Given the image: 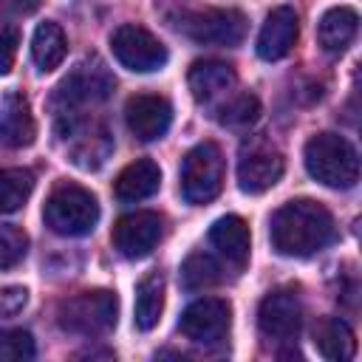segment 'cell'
Here are the masks:
<instances>
[{"instance_id":"6da1fadb","label":"cell","mask_w":362,"mask_h":362,"mask_svg":"<svg viewBox=\"0 0 362 362\" xmlns=\"http://www.w3.org/2000/svg\"><path fill=\"white\" fill-rule=\"evenodd\" d=\"M337 235L334 215L311 198L283 204L269 221L272 246L286 257H311L322 252Z\"/></svg>"},{"instance_id":"f1b7e54d","label":"cell","mask_w":362,"mask_h":362,"mask_svg":"<svg viewBox=\"0 0 362 362\" xmlns=\"http://www.w3.org/2000/svg\"><path fill=\"white\" fill-rule=\"evenodd\" d=\"M28 303V291L23 286H6L0 288V317H14L25 308Z\"/></svg>"},{"instance_id":"484cf974","label":"cell","mask_w":362,"mask_h":362,"mask_svg":"<svg viewBox=\"0 0 362 362\" xmlns=\"http://www.w3.org/2000/svg\"><path fill=\"white\" fill-rule=\"evenodd\" d=\"M37 348L28 331L23 328H11L0 334V362H23V359H34Z\"/></svg>"},{"instance_id":"603a6c76","label":"cell","mask_w":362,"mask_h":362,"mask_svg":"<svg viewBox=\"0 0 362 362\" xmlns=\"http://www.w3.org/2000/svg\"><path fill=\"white\" fill-rule=\"evenodd\" d=\"M34 192V173L25 167H0V215L17 212Z\"/></svg>"},{"instance_id":"7402d4cb","label":"cell","mask_w":362,"mask_h":362,"mask_svg":"<svg viewBox=\"0 0 362 362\" xmlns=\"http://www.w3.org/2000/svg\"><path fill=\"white\" fill-rule=\"evenodd\" d=\"M68 54V40H65V31L57 25V23H40L34 37H31V57H34V65L45 74V71H54L59 68V62L65 59Z\"/></svg>"},{"instance_id":"ffe728a7","label":"cell","mask_w":362,"mask_h":362,"mask_svg":"<svg viewBox=\"0 0 362 362\" xmlns=\"http://www.w3.org/2000/svg\"><path fill=\"white\" fill-rule=\"evenodd\" d=\"M314 345L328 362H348L356 354L354 331L339 317H325L314 328Z\"/></svg>"},{"instance_id":"7a4b0ae2","label":"cell","mask_w":362,"mask_h":362,"mask_svg":"<svg viewBox=\"0 0 362 362\" xmlns=\"http://www.w3.org/2000/svg\"><path fill=\"white\" fill-rule=\"evenodd\" d=\"M305 170L314 181L331 189H351L359 181V158L354 144L339 133H317L303 150Z\"/></svg>"},{"instance_id":"9c48e42d","label":"cell","mask_w":362,"mask_h":362,"mask_svg":"<svg viewBox=\"0 0 362 362\" xmlns=\"http://www.w3.org/2000/svg\"><path fill=\"white\" fill-rule=\"evenodd\" d=\"M110 48H113V57L119 59V65H124L127 71H136V74H150V71H158L167 65V48L164 42L150 34L147 28L141 25H119L110 37Z\"/></svg>"},{"instance_id":"4316f807","label":"cell","mask_w":362,"mask_h":362,"mask_svg":"<svg viewBox=\"0 0 362 362\" xmlns=\"http://www.w3.org/2000/svg\"><path fill=\"white\" fill-rule=\"evenodd\" d=\"M28 252V235L20 226H0V269L17 266Z\"/></svg>"},{"instance_id":"5b68a950","label":"cell","mask_w":362,"mask_h":362,"mask_svg":"<svg viewBox=\"0 0 362 362\" xmlns=\"http://www.w3.org/2000/svg\"><path fill=\"white\" fill-rule=\"evenodd\" d=\"M119 300L107 288L79 291L57 305V322L62 331L76 337H102L116 325Z\"/></svg>"},{"instance_id":"ac0fdd59","label":"cell","mask_w":362,"mask_h":362,"mask_svg":"<svg viewBox=\"0 0 362 362\" xmlns=\"http://www.w3.org/2000/svg\"><path fill=\"white\" fill-rule=\"evenodd\" d=\"M158 187H161L158 164L150 161V158H136L133 164H127L119 173L116 184H113V195L122 204H136V201H144L153 192H158Z\"/></svg>"},{"instance_id":"4fadbf2b","label":"cell","mask_w":362,"mask_h":362,"mask_svg":"<svg viewBox=\"0 0 362 362\" xmlns=\"http://www.w3.org/2000/svg\"><path fill=\"white\" fill-rule=\"evenodd\" d=\"M124 122L130 133L141 141H156L170 130L173 107L164 96L156 93H136L124 105Z\"/></svg>"},{"instance_id":"3957f363","label":"cell","mask_w":362,"mask_h":362,"mask_svg":"<svg viewBox=\"0 0 362 362\" xmlns=\"http://www.w3.org/2000/svg\"><path fill=\"white\" fill-rule=\"evenodd\" d=\"M113 76L99 59H82L57 88L51 96L54 122L82 116L88 105H99L113 93Z\"/></svg>"},{"instance_id":"7c38bea8","label":"cell","mask_w":362,"mask_h":362,"mask_svg":"<svg viewBox=\"0 0 362 362\" xmlns=\"http://www.w3.org/2000/svg\"><path fill=\"white\" fill-rule=\"evenodd\" d=\"M161 235H164V218L158 212L139 209V212L122 215L116 221L113 249L127 260H139V257H147L158 246Z\"/></svg>"},{"instance_id":"83f0119b","label":"cell","mask_w":362,"mask_h":362,"mask_svg":"<svg viewBox=\"0 0 362 362\" xmlns=\"http://www.w3.org/2000/svg\"><path fill=\"white\" fill-rule=\"evenodd\" d=\"M17 45H20V31L14 25H3L0 28V76L14 68Z\"/></svg>"},{"instance_id":"8fae6325","label":"cell","mask_w":362,"mask_h":362,"mask_svg":"<svg viewBox=\"0 0 362 362\" xmlns=\"http://www.w3.org/2000/svg\"><path fill=\"white\" fill-rule=\"evenodd\" d=\"M283 170H286L283 153L274 144H269L266 139H252L240 150L238 187L249 195H260L283 178Z\"/></svg>"},{"instance_id":"f546056e","label":"cell","mask_w":362,"mask_h":362,"mask_svg":"<svg viewBox=\"0 0 362 362\" xmlns=\"http://www.w3.org/2000/svg\"><path fill=\"white\" fill-rule=\"evenodd\" d=\"M40 0H0V20H17L37 11Z\"/></svg>"},{"instance_id":"8992f818","label":"cell","mask_w":362,"mask_h":362,"mask_svg":"<svg viewBox=\"0 0 362 362\" xmlns=\"http://www.w3.org/2000/svg\"><path fill=\"white\" fill-rule=\"evenodd\" d=\"M223 187V156L215 141L195 144L181 161V195L187 204H209Z\"/></svg>"},{"instance_id":"e0dca14e","label":"cell","mask_w":362,"mask_h":362,"mask_svg":"<svg viewBox=\"0 0 362 362\" xmlns=\"http://www.w3.org/2000/svg\"><path fill=\"white\" fill-rule=\"evenodd\" d=\"M209 243L218 257L232 266L243 269L249 260V226L240 215H223L209 226Z\"/></svg>"},{"instance_id":"cb8c5ba5","label":"cell","mask_w":362,"mask_h":362,"mask_svg":"<svg viewBox=\"0 0 362 362\" xmlns=\"http://www.w3.org/2000/svg\"><path fill=\"white\" fill-rule=\"evenodd\" d=\"M223 280V266L209 252H192L181 263V286L187 291H201Z\"/></svg>"},{"instance_id":"277c9868","label":"cell","mask_w":362,"mask_h":362,"mask_svg":"<svg viewBox=\"0 0 362 362\" xmlns=\"http://www.w3.org/2000/svg\"><path fill=\"white\" fill-rule=\"evenodd\" d=\"M42 221L54 235L82 238V235L93 232V226L99 221V204L85 187L62 181L51 189V195L42 206Z\"/></svg>"},{"instance_id":"9a60e30c","label":"cell","mask_w":362,"mask_h":362,"mask_svg":"<svg viewBox=\"0 0 362 362\" xmlns=\"http://www.w3.org/2000/svg\"><path fill=\"white\" fill-rule=\"evenodd\" d=\"M37 139V122L31 113V105L23 93H6L0 102V144L20 150L34 144Z\"/></svg>"},{"instance_id":"d4e9b609","label":"cell","mask_w":362,"mask_h":362,"mask_svg":"<svg viewBox=\"0 0 362 362\" xmlns=\"http://www.w3.org/2000/svg\"><path fill=\"white\" fill-rule=\"evenodd\" d=\"M257 116H260V102L252 93H235L226 105L218 107V122L223 127H235V130H243V127L255 124Z\"/></svg>"},{"instance_id":"44dd1931","label":"cell","mask_w":362,"mask_h":362,"mask_svg":"<svg viewBox=\"0 0 362 362\" xmlns=\"http://www.w3.org/2000/svg\"><path fill=\"white\" fill-rule=\"evenodd\" d=\"M161 308H164V274L150 272L136 286V308H133L136 328L153 331L161 320Z\"/></svg>"},{"instance_id":"ba28073f","label":"cell","mask_w":362,"mask_h":362,"mask_svg":"<svg viewBox=\"0 0 362 362\" xmlns=\"http://www.w3.org/2000/svg\"><path fill=\"white\" fill-rule=\"evenodd\" d=\"M257 328L272 342H294L303 328V303L294 286H280L260 300Z\"/></svg>"},{"instance_id":"30bf717a","label":"cell","mask_w":362,"mask_h":362,"mask_svg":"<svg viewBox=\"0 0 362 362\" xmlns=\"http://www.w3.org/2000/svg\"><path fill=\"white\" fill-rule=\"evenodd\" d=\"M232 325V305L221 297H201L189 303L178 320V331L195 345H221Z\"/></svg>"},{"instance_id":"52a82bcc","label":"cell","mask_w":362,"mask_h":362,"mask_svg":"<svg viewBox=\"0 0 362 362\" xmlns=\"http://www.w3.org/2000/svg\"><path fill=\"white\" fill-rule=\"evenodd\" d=\"M175 28L201 45H238L246 37V17L238 8H198L184 11Z\"/></svg>"},{"instance_id":"2e32d148","label":"cell","mask_w":362,"mask_h":362,"mask_svg":"<svg viewBox=\"0 0 362 362\" xmlns=\"http://www.w3.org/2000/svg\"><path fill=\"white\" fill-rule=\"evenodd\" d=\"M238 82V74L229 62H221V59H198L192 62L189 74H187V85L192 90V99L206 105V102H215L218 96L229 93Z\"/></svg>"},{"instance_id":"d6986e66","label":"cell","mask_w":362,"mask_h":362,"mask_svg":"<svg viewBox=\"0 0 362 362\" xmlns=\"http://www.w3.org/2000/svg\"><path fill=\"white\" fill-rule=\"evenodd\" d=\"M356 28H359V14H356L351 6H334V8H328V11L320 17L317 40H320L322 51H328V54H342V51L354 42Z\"/></svg>"},{"instance_id":"5bb4252c","label":"cell","mask_w":362,"mask_h":362,"mask_svg":"<svg viewBox=\"0 0 362 362\" xmlns=\"http://www.w3.org/2000/svg\"><path fill=\"white\" fill-rule=\"evenodd\" d=\"M300 25H297V11L291 6H277L266 14V23L257 34V57L266 62H277L291 54L297 42Z\"/></svg>"}]
</instances>
